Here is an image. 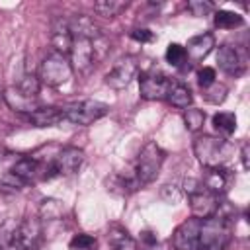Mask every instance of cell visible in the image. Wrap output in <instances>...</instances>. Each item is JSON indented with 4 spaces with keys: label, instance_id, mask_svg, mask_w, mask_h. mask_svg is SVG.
Returning a JSON list of instances; mask_svg holds the SVG:
<instances>
[{
    "label": "cell",
    "instance_id": "6da1fadb",
    "mask_svg": "<svg viewBox=\"0 0 250 250\" xmlns=\"http://www.w3.org/2000/svg\"><path fill=\"white\" fill-rule=\"evenodd\" d=\"M232 240V221L211 215L197 221L195 250H225Z\"/></svg>",
    "mask_w": 250,
    "mask_h": 250
},
{
    "label": "cell",
    "instance_id": "7a4b0ae2",
    "mask_svg": "<svg viewBox=\"0 0 250 250\" xmlns=\"http://www.w3.org/2000/svg\"><path fill=\"white\" fill-rule=\"evenodd\" d=\"M232 152H234V146L223 137L199 135L193 139V154L197 156L199 164L205 168L225 166L232 158Z\"/></svg>",
    "mask_w": 250,
    "mask_h": 250
},
{
    "label": "cell",
    "instance_id": "3957f363",
    "mask_svg": "<svg viewBox=\"0 0 250 250\" xmlns=\"http://www.w3.org/2000/svg\"><path fill=\"white\" fill-rule=\"evenodd\" d=\"M164 158H166V152L154 141L146 143L141 148V152L137 156V162H135V172H133V178H135L139 188H143V186H146V184L156 180Z\"/></svg>",
    "mask_w": 250,
    "mask_h": 250
},
{
    "label": "cell",
    "instance_id": "277c9868",
    "mask_svg": "<svg viewBox=\"0 0 250 250\" xmlns=\"http://www.w3.org/2000/svg\"><path fill=\"white\" fill-rule=\"evenodd\" d=\"M82 162H84V150L76 146H64L53 156V160L41 166V180H51L57 176H70L78 172Z\"/></svg>",
    "mask_w": 250,
    "mask_h": 250
},
{
    "label": "cell",
    "instance_id": "5b68a950",
    "mask_svg": "<svg viewBox=\"0 0 250 250\" xmlns=\"http://www.w3.org/2000/svg\"><path fill=\"white\" fill-rule=\"evenodd\" d=\"M72 76V66H70V61L66 55H61V53H49L41 64H39V82L45 84V86H51V88H57V86H62L64 82H68Z\"/></svg>",
    "mask_w": 250,
    "mask_h": 250
},
{
    "label": "cell",
    "instance_id": "8992f818",
    "mask_svg": "<svg viewBox=\"0 0 250 250\" xmlns=\"http://www.w3.org/2000/svg\"><path fill=\"white\" fill-rule=\"evenodd\" d=\"M61 111H62V119L74 125H90L102 119L109 111V105L100 100H78L61 107Z\"/></svg>",
    "mask_w": 250,
    "mask_h": 250
},
{
    "label": "cell",
    "instance_id": "52a82bcc",
    "mask_svg": "<svg viewBox=\"0 0 250 250\" xmlns=\"http://www.w3.org/2000/svg\"><path fill=\"white\" fill-rule=\"evenodd\" d=\"M100 39V37H98ZM68 61L72 66V72H80V74H90L96 61H98V47H96V39H86V37H74L70 53H68Z\"/></svg>",
    "mask_w": 250,
    "mask_h": 250
},
{
    "label": "cell",
    "instance_id": "ba28073f",
    "mask_svg": "<svg viewBox=\"0 0 250 250\" xmlns=\"http://www.w3.org/2000/svg\"><path fill=\"white\" fill-rule=\"evenodd\" d=\"M41 240H43V229H41V219L37 217H25L21 223L16 225L12 232L14 250H39Z\"/></svg>",
    "mask_w": 250,
    "mask_h": 250
},
{
    "label": "cell",
    "instance_id": "9c48e42d",
    "mask_svg": "<svg viewBox=\"0 0 250 250\" xmlns=\"http://www.w3.org/2000/svg\"><path fill=\"white\" fill-rule=\"evenodd\" d=\"M174 84L176 82L170 76H166L164 72H158V70L143 72L141 78H139L141 98H145V100H164V98H168Z\"/></svg>",
    "mask_w": 250,
    "mask_h": 250
},
{
    "label": "cell",
    "instance_id": "30bf717a",
    "mask_svg": "<svg viewBox=\"0 0 250 250\" xmlns=\"http://www.w3.org/2000/svg\"><path fill=\"white\" fill-rule=\"evenodd\" d=\"M137 72H139V62H137V59L131 57V55L121 57V59L111 66V70L105 74V84H107L109 88H113V90H123V88H127V86L133 82V78L137 76Z\"/></svg>",
    "mask_w": 250,
    "mask_h": 250
},
{
    "label": "cell",
    "instance_id": "8fae6325",
    "mask_svg": "<svg viewBox=\"0 0 250 250\" xmlns=\"http://www.w3.org/2000/svg\"><path fill=\"white\" fill-rule=\"evenodd\" d=\"M217 62H219V68L225 74H230V76H240L246 68V59H244L242 51L236 45H230V43H225V45L219 47Z\"/></svg>",
    "mask_w": 250,
    "mask_h": 250
},
{
    "label": "cell",
    "instance_id": "7c38bea8",
    "mask_svg": "<svg viewBox=\"0 0 250 250\" xmlns=\"http://www.w3.org/2000/svg\"><path fill=\"white\" fill-rule=\"evenodd\" d=\"M189 197V207H191V217H197V219H205V217H211L217 213V207H219V201L221 197L213 195L211 191H207L201 184V188L197 191H193Z\"/></svg>",
    "mask_w": 250,
    "mask_h": 250
},
{
    "label": "cell",
    "instance_id": "4fadbf2b",
    "mask_svg": "<svg viewBox=\"0 0 250 250\" xmlns=\"http://www.w3.org/2000/svg\"><path fill=\"white\" fill-rule=\"evenodd\" d=\"M232 178H234L232 172L227 170L225 166H219V168H205V174H203L201 184H203V188H205L207 191H211L213 195L221 197V195L227 193L229 186L232 184Z\"/></svg>",
    "mask_w": 250,
    "mask_h": 250
},
{
    "label": "cell",
    "instance_id": "5bb4252c",
    "mask_svg": "<svg viewBox=\"0 0 250 250\" xmlns=\"http://www.w3.org/2000/svg\"><path fill=\"white\" fill-rule=\"evenodd\" d=\"M72 41H74V37H72L68 20L66 18H55L53 25H51V43L55 47V53H61V55L68 57Z\"/></svg>",
    "mask_w": 250,
    "mask_h": 250
},
{
    "label": "cell",
    "instance_id": "9a60e30c",
    "mask_svg": "<svg viewBox=\"0 0 250 250\" xmlns=\"http://www.w3.org/2000/svg\"><path fill=\"white\" fill-rule=\"evenodd\" d=\"M2 98H4V102L8 104V107L14 109V111H18V113H25V115H29L31 111H35V109L39 107L37 100L25 96L18 86H10V88H6V90L2 92Z\"/></svg>",
    "mask_w": 250,
    "mask_h": 250
},
{
    "label": "cell",
    "instance_id": "2e32d148",
    "mask_svg": "<svg viewBox=\"0 0 250 250\" xmlns=\"http://www.w3.org/2000/svg\"><path fill=\"white\" fill-rule=\"evenodd\" d=\"M213 47H215V35L213 33H199V35H193L184 49H186V57L191 62H199L213 51Z\"/></svg>",
    "mask_w": 250,
    "mask_h": 250
},
{
    "label": "cell",
    "instance_id": "e0dca14e",
    "mask_svg": "<svg viewBox=\"0 0 250 250\" xmlns=\"http://www.w3.org/2000/svg\"><path fill=\"white\" fill-rule=\"evenodd\" d=\"M25 117L33 127H53L62 121V111L61 107L55 105H39L35 111H31Z\"/></svg>",
    "mask_w": 250,
    "mask_h": 250
},
{
    "label": "cell",
    "instance_id": "ac0fdd59",
    "mask_svg": "<svg viewBox=\"0 0 250 250\" xmlns=\"http://www.w3.org/2000/svg\"><path fill=\"white\" fill-rule=\"evenodd\" d=\"M10 174H14L18 180H21V182L27 186V184L35 182L37 178H41V164H39V160L25 156V158H20V160L10 168Z\"/></svg>",
    "mask_w": 250,
    "mask_h": 250
},
{
    "label": "cell",
    "instance_id": "d6986e66",
    "mask_svg": "<svg viewBox=\"0 0 250 250\" xmlns=\"http://www.w3.org/2000/svg\"><path fill=\"white\" fill-rule=\"evenodd\" d=\"M68 25H70L72 37H86V39H98V37H102V33L98 31V25L92 21V18H88L84 14H78L76 18L68 20Z\"/></svg>",
    "mask_w": 250,
    "mask_h": 250
},
{
    "label": "cell",
    "instance_id": "ffe728a7",
    "mask_svg": "<svg viewBox=\"0 0 250 250\" xmlns=\"http://www.w3.org/2000/svg\"><path fill=\"white\" fill-rule=\"evenodd\" d=\"M107 242L111 246V250H137V242L135 238L129 236V232L119 227V225H111L107 230Z\"/></svg>",
    "mask_w": 250,
    "mask_h": 250
},
{
    "label": "cell",
    "instance_id": "44dd1931",
    "mask_svg": "<svg viewBox=\"0 0 250 250\" xmlns=\"http://www.w3.org/2000/svg\"><path fill=\"white\" fill-rule=\"evenodd\" d=\"M213 127L219 137L227 139L236 131V115L232 111H219L213 115Z\"/></svg>",
    "mask_w": 250,
    "mask_h": 250
},
{
    "label": "cell",
    "instance_id": "7402d4cb",
    "mask_svg": "<svg viewBox=\"0 0 250 250\" xmlns=\"http://www.w3.org/2000/svg\"><path fill=\"white\" fill-rule=\"evenodd\" d=\"M213 23L219 29H234V27L244 25V18L230 10H217L213 16Z\"/></svg>",
    "mask_w": 250,
    "mask_h": 250
},
{
    "label": "cell",
    "instance_id": "603a6c76",
    "mask_svg": "<svg viewBox=\"0 0 250 250\" xmlns=\"http://www.w3.org/2000/svg\"><path fill=\"white\" fill-rule=\"evenodd\" d=\"M174 107H180V109H188L193 102V96H191V90L186 86V84H174L168 98H166Z\"/></svg>",
    "mask_w": 250,
    "mask_h": 250
},
{
    "label": "cell",
    "instance_id": "cb8c5ba5",
    "mask_svg": "<svg viewBox=\"0 0 250 250\" xmlns=\"http://www.w3.org/2000/svg\"><path fill=\"white\" fill-rule=\"evenodd\" d=\"M64 213V205L61 199H55V197H47L41 201L39 205V215L41 219H47V221H55V219H61Z\"/></svg>",
    "mask_w": 250,
    "mask_h": 250
},
{
    "label": "cell",
    "instance_id": "d4e9b609",
    "mask_svg": "<svg viewBox=\"0 0 250 250\" xmlns=\"http://www.w3.org/2000/svg\"><path fill=\"white\" fill-rule=\"evenodd\" d=\"M125 8H127V2H121V0H100L94 4L96 14L104 16V18H115Z\"/></svg>",
    "mask_w": 250,
    "mask_h": 250
},
{
    "label": "cell",
    "instance_id": "484cf974",
    "mask_svg": "<svg viewBox=\"0 0 250 250\" xmlns=\"http://www.w3.org/2000/svg\"><path fill=\"white\" fill-rule=\"evenodd\" d=\"M166 61L172 64V66H176V68H182V70H186L188 66L184 64L186 61H188V57H186V49H184V45H180V43H170L168 47H166ZM189 70V68H188Z\"/></svg>",
    "mask_w": 250,
    "mask_h": 250
},
{
    "label": "cell",
    "instance_id": "4316f807",
    "mask_svg": "<svg viewBox=\"0 0 250 250\" xmlns=\"http://www.w3.org/2000/svg\"><path fill=\"white\" fill-rule=\"evenodd\" d=\"M203 90V98H205V102H209V104H223L225 102V98H227V86L225 84H221V82H213L211 86H207V88H201Z\"/></svg>",
    "mask_w": 250,
    "mask_h": 250
},
{
    "label": "cell",
    "instance_id": "83f0119b",
    "mask_svg": "<svg viewBox=\"0 0 250 250\" xmlns=\"http://www.w3.org/2000/svg\"><path fill=\"white\" fill-rule=\"evenodd\" d=\"M184 123L188 127V131H193V133L199 131L205 123V111H201L197 107H188L184 111Z\"/></svg>",
    "mask_w": 250,
    "mask_h": 250
},
{
    "label": "cell",
    "instance_id": "f1b7e54d",
    "mask_svg": "<svg viewBox=\"0 0 250 250\" xmlns=\"http://www.w3.org/2000/svg\"><path fill=\"white\" fill-rule=\"evenodd\" d=\"M18 88H20L25 96L37 100V94H39V90H41V82H39L37 76H33V74H25V76L18 82Z\"/></svg>",
    "mask_w": 250,
    "mask_h": 250
},
{
    "label": "cell",
    "instance_id": "f546056e",
    "mask_svg": "<svg viewBox=\"0 0 250 250\" xmlns=\"http://www.w3.org/2000/svg\"><path fill=\"white\" fill-rule=\"evenodd\" d=\"M68 246H70V250H92V248H96V238L90 236V234L80 232V234H74L72 236V240L68 242Z\"/></svg>",
    "mask_w": 250,
    "mask_h": 250
},
{
    "label": "cell",
    "instance_id": "4dcf8cb0",
    "mask_svg": "<svg viewBox=\"0 0 250 250\" xmlns=\"http://www.w3.org/2000/svg\"><path fill=\"white\" fill-rule=\"evenodd\" d=\"M188 10L191 16H209L213 12V4L207 0H191L188 2Z\"/></svg>",
    "mask_w": 250,
    "mask_h": 250
},
{
    "label": "cell",
    "instance_id": "1f68e13d",
    "mask_svg": "<svg viewBox=\"0 0 250 250\" xmlns=\"http://www.w3.org/2000/svg\"><path fill=\"white\" fill-rule=\"evenodd\" d=\"M215 78H217V74H215V68L213 66H203V68L197 70V84L201 88L211 86L215 82Z\"/></svg>",
    "mask_w": 250,
    "mask_h": 250
},
{
    "label": "cell",
    "instance_id": "d6a6232c",
    "mask_svg": "<svg viewBox=\"0 0 250 250\" xmlns=\"http://www.w3.org/2000/svg\"><path fill=\"white\" fill-rule=\"evenodd\" d=\"M131 37L135 41H139V43H150V41H154V33L150 29H145V27H135L131 31Z\"/></svg>",
    "mask_w": 250,
    "mask_h": 250
},
{
    "label": "cell",
    "instance_id": "836d02e7",
    "mask_svg": "<svg viewBox=\"0 0 250 250\" xmlns=\"http://www.w3.org/2000/svg\"><path fill=\"white\" fill-rule=\"evenodd\" d=\"M141 240H143L148 248H152V246L156 244V234H154L152 230H143V232H141Z\"/></svg>",
    "mask_w": 250,
    "mask_h": 250
},
{
    "label": "cell",
    "instance_id": "e575fe53",
    "mask_svg": "<svg viewBox=\"0 0 250 250\" xmlns=\"http://www.w3.org/2000/svg\"><path fill=\"white\" fill-rule=\"evenodd\" d=\"M240 160H242V168L248 170L250 168V160H248V145L244 143L242 148H240Z\"/></svg>",
    "mask_w": 250,
    "mask_h": 250
},
{
    "label": "cell",
    "instance_id": "d590c367",
    "mask_svg": "<svg viewBox=\"0 0 250 250\" xmlns=\"http://www.w3.org/2000/svg\"><path fill=\"white\" fill-rule=\"evenodd\" d=\"M0 96H2V94H0Z\"/></svg>",
    "mask_w": 250,
    "mask_h": 250
}]
</instances>
